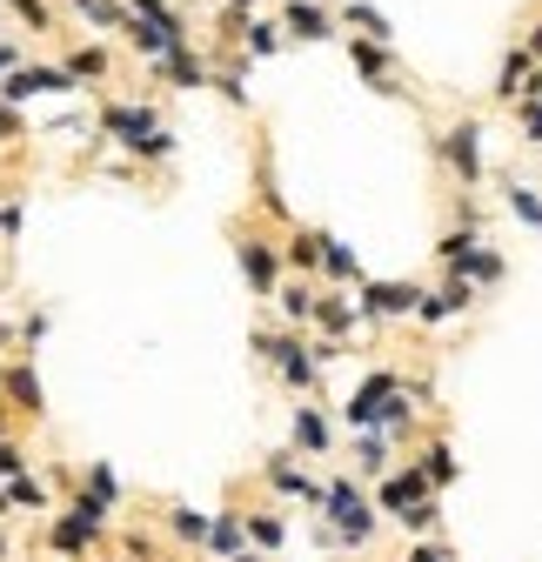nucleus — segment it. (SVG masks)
<instances>
[{
    "mask_svg": "<svg viewBox=\"0 0 542 562\" xmlns=\"http://www.w3.org/2000/svg\"><path fill=\"white\" fill-rule=\"evenodd\" d=\"M321 516H328L321 529L335 542H349V549H369L375 542V503H369V488H362L355 469H342V475L321 482Z\"/></svg>",
    "mask_w": 542,
    "mask_h": 562,
    "instance_id": "f257e3e1",
    "label": "nucleus"
},
{
    "mask_svg": "<svg viewBox=\"0 0 542 562\" xmlns=\"http://www.w3.org/2000/svg\"><path fill=\"white\" fill-rule=\"evenodd\" d=\"M429 155L455 175V188H483V121H476V114L449 121V127L429 140Z\"/></svg>",
    "mask_w": 542,
    "mask_h": 562,
    "instance_id": "f03ea898",
    "label": "nucleus"
},
{
    "mask_svg": "<svg viewBox=\"0 0 542 562\" xmlns=\"http://www.w3.org/2000/svg\"><path fill=\"white\" fill-rule=\"evenodd\" d=\"M34 94H81V88L67 81L60 60H21V67L0 75V101H8V108H27Z\"/></svg>",
    "mask_w": 542,
    "mask_h": 562,
    "instance_id": "7ed1b4c3",
    "label": "nucleus"
},
{
    "mask_svg": "<svg viewBox=\"0 0 542 562\" xmlns=\"http://www.w3.org/2000/svg\"><path fill=\"white\" fill-rule=\"evenodd\" d=\"M355 308H362V322H416V302H422V289L416 281H355Z\"/></svg>",
    "mask_w": 542,
    "mask_h": 562,
    "instance_id": "20e7f679",
    "label": "nucleus"
},
{
    "mask_svg": "<svg viewBox=\"0 0 542 562\" xmlns=\"http://www.w3.org/2000/svg\"><path fill=\"white\" fill-rule=\"evenodd\" d=\"M0 402H8L21 422H41L47 415V389H41V375H34V356L21 348L14 362H0Z\"/></svg>",
    "mask_w": 542,
    "mask_h": 562,
    "instance_id": "39448f33",
    "label": "nucleus"
},
{
    "mask_svg": "<svg viewBox=\"0 0 542 562\" xmlns=\"http://www.w3.org/2000/svg\"><path fill=\"white\" fill-rule=\"evenodd\" d=\"M161 127V114H155V101H101V140H121V148L134 155L142 140Z\"/></svg>",
    "mask_w": 542,
    "mask_h": 562,
    "instance_id": "423d86ee",
    "label": "nucleus"
},
{
    "mask_svg": "<svg viewBox=\"0 0 542 562\" xmlns=\"http://www.w3.org/2000/svg\"><path fill=\"white\" fill-rule=\"evenodd\" d=\"M349 60H355V75H362L375 94H409V88H402V67H395V41L349 34Z\"/></svg>",
    "mask_w": 542,
    "mask_h": 562,
    "instance_id": "0eeeda50",
    "label": "nucleus"
},
{
    "mask_svg": "<svg viewBox=\"0 0 542 562\" xmlns=\"http://www.w3.org/2000/svg\"><path fill=\"white\" fill-rule=\"evenodd\" d=\"M235 255H241V274H248V289L268 302V295H275V281H282V248L268 241V235H255V228H248V235L235 241Z\"/></svg>",
    "mask_w": 542,
    "mask_h": 562,
    "instance_id": "6e6552de",
    "label": "nucleus"
},
{
    "mask_svg": "<svg viewBox=\"0 0 542 562\" xmlns=\"http://www.w3.org/2000/svg\"><path fill=\"white\" fill-rule=\"evenodd\" d=\"M308 328H321L328 341H349L362 328V308L349 289H315V308H308Z\"/></svg>",
    "mask_w": 542,
    "mask_h": 562,
    "instance_id": "1a4fd4ad",
    "label": "nucleus"
},
{
    "mask_svg": "<svg viewBox=\"0 0 542 562\" xmlns=\"http://www.w3.org/2000/svg\"><path fill=\"white\" fill-rule=\"evenodd\" d=\"M483 302V289H468V281L462 274H449L442 281V289H429L422 302H416V322L422 328H442V322H455V315H468V308H476Z\"/></svg>",
    "mask_w": 542,
    "mask_h": 562,
    "instance_id": "9d476101",
    "label": "nucleus"
},
{
    "mask_svg": "<svg viewBox=\"0 0 542 562\" xmlns=\"http://www.w3.org/2000/svg\"><path fill=\"white\" fill-rule=\"evenodd\" d=\"M422 496H436V488H429V475L409 462V469H388V475H375V509L382 516H402V509H409V503H422Z\"/></svg>",
    "mask_w": 542,
    "mask_h": 562,
    "instance_id": "9b49d317",
    "label": "nucleus"
},
{
    "mask_svg": "<svg viewBox=\"0 0 542 562\" xmlns=\"http://www.w3.org/2000/svg\"><path fill=\"white\" fill-rule=\"evenodd\" d=\"M261 482L275 488V496H289V503H315V509H321V482H315L295 456H268V462H261Z\"/></svg>",
    "mask_w": 542,
    "mask_h": 562,
    "instance_id": "f8f14e48",
    "label": "nucleus"
},
{
    "mask_svg": "<svg viewBox=\"0 0 542 562\" xmlns=\"http://www.w3.org/2000/svg\"><path fill=\"white\" fill-rule=\"evenodd\" d=\"M335 8H321V0H289L282 8V34L289 41H302V47H315V41H335Z\"/></svg>",
    "mask_w": 542,
    "mask_h": 562,
    "instance_id": "ddd939ff",
    "label": "nucleus"
},
{
    "mask_svg": "<svg viewBox=\"0 0 542 562\" xmlns=\"http://www.w3.org/2000/svg\"><path fill=\"white\" fill-rule=\"evenodd\" d=\"M60 67H67V81H75V88H101L114 75V47L108 41H75V47L60 54Z\"/></svg>",
    "mask_w": 542,
    "mask_h": 562,
    "instance_id": "4468645a",
    "label": "nucleus"
},
{
    "mask_svg": "<svg viewBox=\"0 0 542 562\" xmlns=\"http://www.w3.org/2000/svg\"><path fill=\"white\" fill-rule=\"evenodd\" d=\"M402 389V375L395 369H375L355 395H349V408H342V422H349V429H375V415H382V402Z\"/></svg>",
    "mask_w": 542,
    "mask_h": 562,
    "instance_id": "2eb2a0df",
    "label": "nucleus"
},
{
    "mask_svg": "<svg viewBox=\"0 0 542 562\" xmlns=\"http://www.w3.org/2000/svg\"><path fill=\"white\" fill-rule=\"evenodd\" d=\"M289 436H295V449H302V456H315V462H328V456H335V422H328L308 395H302V408H295V422H289Z\"/></svg>",
    "mask_w": 542,
    "mask_h": 562,
    "instance_id": "dca6fc26",
    "label": "nucleus"
},
{
    "mask_svg": "<svg viewBox=\"0 0 542 562\" xmlns=\"http://www.w3.org/2000/svg\"><path fill=\"white\" fill-rule=\"evenodd\" d=\"M449 274H462L468 289H496V281L509 274V261H503V255H496V248H489V241L476 235V241H468V248H462V255L449 261Z\"/></svg>",
    "mask_w": 542,
    "mask_h": 562,
    "instance_id": "f3484780",
    "label": "nucleus"
},
{
    "mask_svg": "<svg viewBox=\"0 0 542 562\" xmlns=\"http://www.w3.org/2000/svg\"><path fill=\"white\" fill-rule=\"evenodd\" d=\"M155 67V81H168V88H181V94H194V88H208V60H201L194 47H168L161 60H148Z\"/></svg>",
    "mask_w": 542,
    "mask_h": 562,
    "instance_id": "a211bd4d",
    "label": "nucleus"
},
{
    "mask_svg": "<svg viewBox=\"0 0 542 562\" xmlns=\"http://www.w3.org/2000/svg\"><path fill=\"white\" fill-rule=\"evenodd\" d=\"M315 274H328L335 289H355V281H362V255H355L349 241H335V235H321V268H315Z\"/></svg>",
    "mask_w": 542,
    "mask_h": 562,
    "instance_id": "6ab92c4d",
    "label": "nucleus"
},
{
    "mask_svg": "<svg viewBox=\"0 0 542 562\" xmlns=\"http://www.w3.org/2000/svg\"><path fill=\"white\" fill-rule=\"evenodd\" d=\"M268 302L282 308V322H289V328H308V308H315V281H308V274H302V281H275V295H268Z\"/></svg>",
    "mask_w": 542,
    "mask_h": 562,
    "instance_id": "aec40b11",
    "label": "nucleus"
},
{
    "mask_svg": "<svg viewBox=\"0 0 542 562\" xmlns=\"http://www.w3.org/2000/svg\"><path fill=\"white\" fill-rule=\"evenodd\" d=\"M388 449H395V442H388L382 429H355V475H362V482L388 475V469H395V462H388Z\"/></svg>",
    "mask_w": 542,
    "mask_h": 562,
    "instance_id": "412c9836",
    "label": "nucleus"
},
{
    "mask_svg": "<svg viewBox=\"0 0 542 562\" xmlns=\"http://www.w3.org/2000/svg\"><path fill=\"white\" fill-rule=\"evenodd\" d=\"M529 75H535V60H529V47H522V41H516V47H509V54H503V75H496V101H503V108H509V101H516V94H522V88H529Z\"/></svg>",
    "mask_w": 542,
    "mask_h": 562,
    "instance_id": "4be33fe9",
    "label": "nucleus"
},
{
    "mask_svg": "<svg viewBox=\"0 0 542 562\" xmlns=\"http://www.w3.org/2000/svg\"><path fill=\"white\" fill-rule=\"evenodd\" d=\"M241 536H248L261 555H275V549L289 542V522H282L275 509H255V516H241Z\"/></svg>",
    "mask_w": 542,
    "mask_h": 562,
    "instance_id": "5701e85b",
    "label": "nucleus"
},
{
    "mask_svg": "<svg viewBox=\"0 0 542 562\" xmlns=\"http://www.w3.org/2000/svg\"><path fill=\"white\" fill-rule=\"evenodd\" d=\"M282 268L315 274V268H321V228H289V241H282Z\"/></svg>",
    "mask_w": 542,
    "mask_h": 562,
    "instance_id": "b1692460",
    "label": "nucleus"
},
{
    "mask_svg": "<svg viewBox=\"0 0 542 562\" xmlns=\"http://www.w3.org/2000/svg\"><path fill=\"white\" fill-rule=\"evenodd\" d=\"M416 469L429 475V488H449L455 475H462V462H455V449H449V436H436L422 456H416Z\"/></svg>",
    "mask_w": 542,
    "mask_h": 562,
    "instance_id": "393cba45",
    "label": "nucleus"
},
{
    "mask_svg": "<svg viewBox=\"0 0 542 562\" xmlns=\"http://www.w3.org/2000/svg\"><path fill=\"white\" fill-rule=\"evenodd\" d=\"M168 536L181 542V549H201V542H208V516H201V509H188V503H168Z\"/></svg>",
    "mask_w": 542,
    "mask_h": 562,
    "instance_id": "a878e982",
    "label": "nucleus"
},
{
    "mask_svg": "<svg viewBox=\"0 0 542 562\" xmlns=\"http://www.w3.org/2000/svg\"><path fill=\"white\" fill-rule=\"evenodd\" d=\"M8 488V509H34V516H54V496H47V482L34 475H14V482H0Z\"/></svg>",
    "mask_w": 542,
    "mask_h": 562,
    "instance_id": "bb28decb",
    "label": "nucleus"
},
{
    "mask_svg": "<svg viewBox=\"0 0 542 562\" xmlns=\"http://www.w3.org/2000/svg\"><path fill=\"white\" fill-rule=\"evenodd\" d=\"M208 549H215V555L248 549V536H241V509H215V516H208Z\"/></svg>",
    "mask_w": 542,
    "mask_h": 562,
    "instance_id": "cd10ccee",
    "label": "nucleus"
},
{
    "mask_svg": "<svg viewBox=\"0 0 542 562\" xmlns=\"http://www.w3.org/2000/svg\"><path fill=\"white\" fill-rule=\"evenodd\" d=\"M335 21H342V27H362L369 41H395V27H388V14H382V8H369V0H349V8H342V14H335Z\"/></svg>",
    "mask_w": 542,
    "mask_h": 562,
    "instance_id": "c85d7f7f",
    "label": "nucleus"
},
{
    "mask_svg": "<svg viewBox=\"0 0 542 562\" xmlns=\"http://www.w3.org/2000/svg\"><path fill=\"white\" fill-rule=\"evenodd\" d=\"M67 8H75L94 34H121V21H127V8L121 0H67Z\"/></svg>",
    "mask_w": 542,
    "mask_h": 562,
    "instance_id": "c756f323",
    "label": "nucleus"
},
{
    "mask_svg": "<svg viewBox=\"0 0 542 562\" xmlns=\"http://www.w3.org/2000/svg\"><path fill=\"white\" fill-rule=\"evenodd\" d=\"M241 47H248V54H282L289 34H282V21H255V14H248V21H241Z\"/></svg>",
    "mask_w": 542,
    "mask_h": 562,
    "instance_id": "7c9ffc66",
    "label": "nucleus"
},
{
    "mask_svg": "<svg viewBox=\"0 0 542 562\" xmlns=\"http://www.w3.org/2000/svg\"><path fill=\"white\" fill-rule=\"evenodd\" d=\"M509 114H516V127H522V148H542V94H516Z\"/></svg>",
    "mask_w": 542,
    "mask_h": 562,
    "instance_id": "2f4dec72",
    "label": "nucleus"
},
{
    "mask_svg": "<svg viewBox=\"0 0 542 562\" xmlns=\"http://www.w3.org/2000/svg\"><path fill=\"white\" fill-rule=\"evenodd\" d=\"M0 8H8V14H14V21L27 27V34H54V27H60L47 0H0Z\"/></svg>",
    "mask_w": 542,
    "mask_h": 562,
    "instance_id": "473e14b6",
    "label": "nucleus"
},
{
    "mask_svg": "<svg viewBox=\"0 0 542 562\" xmlns=\"http://www.w3.org/2000/svg\"><path fill=\"white\" fill-rule=\"evenodd\" d=\"M208 88H215L228 108H248V75H241V67H208Z\"/></svg>",
    "mask_w": 542,
    "mask_h": 562,
    "instance_id": "72a5a7b5",
    "label": "nucleus"
},
{
    "mask_svg": "<svg viewBox=\"0 0 542 562\" xmlns=\"http://www.w3.org/2000/svg\"><path fill=\"white\" fill-rule=\"evenodd\" d=\"M503 201H509V215H522L529 228H542V194H535L529 181H516V175H509V194H503Z\"/></svg>",
    "mask_w": 542,
    "mask_h": 562,
    "instance_id": "f704fd0d",
    "label": "nucleus"
},
{
    "mask_svg": "<svg viewBox=\"0 0 542 562\" xmlns=\"http://www.w3.org/2000/svg\"><path fill=\"white\" fill-rule=\"evenodd\" d=\"M81 488H88V496H101L108 509H121V475H114L108 462H88V482H81Z\"/></svg>",
    "mask_w": 542,
    "mask_h": 562,
    "instance_id": "c9c22d12",
    "label": "nucleus"
},
{
    "mask_svg": "<svg viewBox=\"0 0 542 562\" xmlns=\"http://www.w3.org/2000/svg\"><path fill=\"white\" fill-rule=\"evenodd\" d=\"M395 522H402V529H416V536H429V529L442 522V503H436V496H422V503H409V509H402Z\"/></svg>",
    "mask_w": 542,
    "mask_h": 562,
    "instance_id": "e433bc0d",
    "label": "nucleus"
},
{
    "mask_svg": "<svg viewBox=\"0 0 542 562\" xmlns=\"http://www.w3.org/2000/svg\"><path fill=\"white\" fill-rule=\"evenodd\" d=\"M47 328H54V315H47V308H34V315H27V322L14 328V341H21V348H27V356H34V348L47 341Z\"/></svg>",
    "mask_w": 542,
    "mask_h": 562,
    "instance_id": "4c0bfd02",
    "label": "nucleus"
},
{
    "mask_svg": "<svg viewBox=\"0 0 542 562\" xmlns=\"http://www.w3.org/2000/svg\"><path fill=\"white\" fill-rule=\"evenodd\" d=\"M121 549H127V555H142V562H168V549H161L155 536H142V529H121Z\"/></svg>",
    "mask_w": 542,
    "mask_h": 562,
    "instance_id": "58836bf2",
    "label": "nucleus"
},
{
    "mask_svg": "<svg viewBox=\"0 0 542 562\" xmlns=\"http://www.w3.org/2000/svg\"><path fill=\"white\" fill-rule=\"evenodd\" d=\"M134 161H174V134H168V127H155L142 148H134Z\"/></svg>",
    "mask_w": 542,
    "mask_h": 562,
    "instance_id": "ea45409f",
    "label": "nucleus"
},
{
    "mask_svg": "<svg viewBox=\"0 0 542 562\" xmlns=\"http://www.w3.org/2000/svg\"><path fill=\"white\" fill-rule=\"evenodd\" d=\"M14 475H27V449L14 436H0V482H14Z\"/></svg>",
    "mask_w": 542,
    "mask_h": 562,
    "instance_id": "a19ab883",
    "label": "nucleus"
},
{
    "mask_svg": "<svg viewBox=\"0 0 542 562\" xmlns=\"http://www.w3.org/2000/svg\"><path fill=\"white\" fill-rule=\"evenodd\" d=\"M21 235V201H8V188H0V241Z\"/></svg>",
    "mask_w": 542,
    "mask_h": 562,
    "instance_id": "79ce46f5",
    "label": "nucleus"
},
{
    "mask_svg": "<svg viewBox=\"0 0 542 562\" xmlns=\"http://www.w3.org/2000/svg\"><path fill=\"white\" fill-rule=\"evenodd\" d=\"M402 562H455V555H449V542H416Z\"/></svg>",
    "mask_w": 542,
    "mask_h": 562,
    "instance_id": "37998d69",
    "label": "nucleus"
},
{
    "mask_svg": "<svg viewBox=\"0 0 542 562\" xmlns=\"http://www.w3.org/2000/svg\"><path fill=\"white\" fill-rule=\"evenodd\" d=\"M27 134V121H21V108H8V101H0V140H21Z\"/></svg>",
    "mask_w": 542,
    "mask_h": 562,
    "instance_id": "c03bdc74",
    "label": "nucleus"
},
{
    "mask_svg": "<svg viewBox=\"0 0 542 562\" xmlns=\"http://www.w3.org/2000/svg\"><path fill=\"white\" fill-rule=\"evenodd\" d=\"M27 60V47L21 41H0V75H8V67H21Z\"/></svg>",
    "mask_w": 542,
    "mask_h": 562,
    "instance_id": "a18cd8bd",
    "label": "nucleus"
},
{
    "mask_svg": "<svg viewBox=\"0 0 542 562\" xmlns=\"http://www.w3.org/2000/svg\"><path fill=\"white\" fill-rule=\"evenodd\" d=\"M522 47H529V60H535V67H542V21H535V27H529V34H522Z\"/></svg>",
    "mask_w": 542,
    "mask_h": 562,
    "instance_id": "49530a36",
    "label": "nucleus"
},
{
    "mask_svg": "<svg viewBox=\"0 0 542 562\" xmlns=\"http://www.w3.org/2000/svg\"><path fill=\"white\" fill-rule=\"evenodd\" d=\"M222 562H268L261 549H235V555H222Z\"/></svg>",
    "mask_w": 542,
    "mask_h": 562,
    "instance_id": "de8ad7c7",
    "label": "nucleus"
},
{
    "mask_svg": "<svg viewBox=\"0 0 542 562\" xmlns=\"http://www.w3.org/2000/svg\"><path fill=\"white\" fill-rule=\"evenodd\" d=\"M0 436H14V408L8 402H0Z\"/></svg>",
    "mask_w": 542,
    "mask_h": 562,
    "instance_id": "09e8293b",
    "label": "nucleus"
},
{
    "mask_svg": "<svg viewBox=\"0 0 542 562\" xmlns=\"http://www.w3.org/2000/svg\"><path fill=\"white\" fill-rule=\"evenodd\" d=\"M222 8H241V14H255V8H261V0H222Z\"/></svg>",
    "mask_w": 542,
    "mask_h": 562,
    "instance_id": "8fccbe9b",
    "label": "nucleus"
},
{
    "mask_svg": "<svg viewBox=\"0 0 542 562\" xmlns=\"http://www.w3.org/2000/svg\"><path fill=\"white\" fill-rule=\"evenodd\" d=\"M188 8H194V0H188ZM201 8H222V0H201Z\"/></svg>",
    "mask_w": 542,
    "mask_h": 562,
    "instance_id": "3c124183",
    "label": "nucleus"
},
{
    "mask_svg": "<svg viewBox=\"0 0 542 562\" xmlns=\"http://www.w3.org/2000/svg\"><path fill=\"white\" fill-rule=\"evenodd\" d=\"M0 281H8V268H0Z\"/></svg>",
    "mask_w": 542,
    "mask_h": 562,
    "instance_id": "603ef678",
    "label": "nucleus"
}]
</instances>
